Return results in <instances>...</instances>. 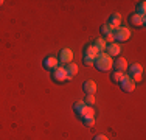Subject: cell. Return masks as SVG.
<instances>
[{"label": "cell", "mask_w": 146, "mask_h": 140, "mask_svg": "<svg viewBox=\"0 0 146 140\" xmlns=\"http://www.w3.org/2000/svg\"><path fill=\"white\" fill-rule=\"evenodd\" d=\"M120 87H121V90H124V92H132V90L135 89V83L132 81L127 75H124L123 79L120 81Z\"/></svg>", "instance_id": "cell-10"}, {"label": "cell", "mask_w": 146, "mask_h": 140, "mask_svg": "<svg viewBox=\"0 0 146 140\" xmlns=\"http://www.w3.org/2000/svg\"><path fill=\"white\" fill-rule=\"evenodd\" d=\"M112 69L115 70V72L124 73L127 70V61L124 58H117L115 61H113V64H112Z\"/></svg>", "instance_id": "cell-11"}, {"label": "cell", "mask_w": 146, "mask_h": 140, "mask_svg": "<svg viewBox=\"0 0 146 140\" xmlns=\"http://www.w3.org/2000/svg\"><path fill=\"white\" fill-rule=\"evenodd\" d=\"M42 65H44L45 70H50V72H53L56 67H59V61H58V58H54V56H47V58L44 59Z\"/></svg>", "instance_id": "cell-8"}, {"label": "cell", "mask_w": 146, "mask_h": 140, "mask_svg": "<svg viewBox=\"0 0 146 140\" xmlns=\"http://www.w3.org/2000/svg\"><path fill=\"white\" fill-rule=\"evenodd\" d=\"M93 140H109L106 137V135H103V134H98V135H95V137H93Z\"/></svg>", "instance_id": "cell-24"}, {"label": "cell", "mask_w": 146, "mask_h": 140, "mask_svg": "<svg viewBox=\"0 0 146 140\" xmlns=\"http://www.w3.org/2000/svg\"><path fill=\"white\" fill-rule=\"evenodd\" d=\"M104 53H107L110 58H118V55L121 53V45L118 42H112V44H107Z\"/></svg>", "instance_id": "cell-6"}, {"label": "cell", "mask_w": 146, "mask_h": 140, "mask_svg": "<svg viewBox=\"0 0 146 140\" xmlns=\"http://www.w3.org/2000/svg\"><path fill=\"white\" fill-rule=\"evenodd\" d=\"M93 45H95V47L98 48V51H100V53H103V51L106 50V47H107L106 41H104L103 37H100V39H96L95 42H93Z\"/></svg>", "instance_id": "cell-16"}, {"label": "cell", "mask_w": 146, "mask_h": 140, "mask_svg": "<svg viewBox=\"0 0 146 140\" xmlns=\"http://www.w3.org/2000/svg\"><path fill=\"white\" fill-rule=\"evenodd\" d=\"M112 31H110V28L107 27V25H103V28H101V34H103V37L104 36H107V34H110Z\"/></svg>", "instance_id": "cell-23"}, {"label": "cell", "mask_w": 146, "mask_h": 140, "mask_svg": "<svg viewBox=\"0 0 146 140\" xmlns=\"http://www.w3.org/2000/svg\"><path fill=\"white\" fill-rule=\"evenodd\" d=\"M145 9H146L145 2H140V3H138V8H137V14H140V16H145Z\"/></svg>", "instance_id": "cell-21"}, {"label": "cell", "mask_w": 146, "mask_h": 140, "mask_svg": "<svg viewBox=\"0 0 146 140\" xmlns=\"http://www.w3.org/2000/svg\"><path fill=\"white\" fill-rule=\"evenodd\" d=\"M65 72H67V75H68V78H73V76L78 73V65L76 64H73V62H70V64H67L65 65Z\"/></svg>", "instance_id": "cell-15"}, {"label": "cell", "mask_w": 146, "mask_h": 140, "mask_svg": "<svg viewBox=\"0 0 146 140\" xmlns=\"http://www.w3.org/2000/svg\"><path fill=\"white\" fill-rule=\"evenodd\" d=\"M82 90H84V93L86 95H95V92H96V84L95 81H90V79H87V81H84L82 83Z\"/></svg>", "instance_id": "cell-13"}, {"label": "cell", "mask_w": 146, "mask_h": 140, "mask_svg": "<svg viewBox=\"0 0 146 140\" xmlns=\"http://www.w3.org/2000/svg\"><path fill=\"white\" fill-rule=\"evenodd\" d=\"M127 76H129L134 83L143 81V67H141L140 64L127 65Z\"/></svg>", "instance_id": "cell-2"}, {"label": "cell", "mask_w": 146, "mask_h": 140, "mask_svg": "<svg viewBox=\"0 0 146 140\" xmlns=\"http://www.w3.org/2000/svg\"><path fill=\"white\" fill-rule=\"evenodd\" d=\"M84 104H86L84 101H76V103L73 104V111H75V114H78V112L84 107Z\"/></svg>", "instance_id": "cell-20"}, {"label": "cell", "mask_w": 146, "mask_h": 140, "mask_svg": "<svg viewBox=\"0 0 146 140\" xmlns=\"http://www.w3.org/2000/svg\"><path fill=\"white\" fill-rule=\"evenodd\" d=\"M120 23H121V14H120V13H113L112 16L109 17V22H107L106 25L109 27L110 31L113 33V31H115L117 28L120 27Z\"/></svg>", "instance_id": "cell-7"}, {"label": "cell", "mask_w": 146, "mask_h": 140, "mask_svg": "<svg viewBox=\"0 0 146 140\" xmlns=\"http://www.w3.org/2000/svg\"><path fill=\"white\" fill-rule=\"evenodd\" d=\"M51 78H53V81L58 83V84H64V83H67V81L72 79V78H68V75H67V72H65L64 67H56L54 69Z\"/></svg>", "instance_id": "cell-3"}, {"label": "cell", "mask_w": 146, "mask_h": 140, "mask_svg": "<svg viewBox=\"0 0 146 140\" xmlns=\"http://www.w3.org/2000/svg\"><path fill=\"white\" fill-rule=\"evenodd\" d=\"M112 64H113L112 58H110L107 53H104V51H103V53H100L95 58V61H93V65H95L100 72H107V70H110V69H112Z\"/></svg>", "instance_id": "cell-1"}, {"label": "cell", "mask_w": 146, "mask_h": 140, "mask_svg": "<svg viewBox=\"0 0 146 140\" xmlns=\"http://www.w3.org/2000/svg\"><path fill=\"white\" fill-rule=\"evenodd\" d=\"M2 5H3V2H2V0H0V6H2Z\"/></svg>", "instance_id": "cell-25"}, {"label": "cell", "mask_w": 146, "mask_h": 140, "mask_svg": "<svg viewBox=\"0 0 146 140\" xmlns=\"http://www.w3.org/2000/svg\"><path fill=\"white\" fill-rule=\"evenodd\" d=\"M82 62H84L86 67H89V65H93V59L87 58V56H82Z\"/></svg>", "instance_id": "cell-22"}, {"label": "cell", "mask_w": 146, "mask_h": 140, "mask_svg": "<svg viewBox=\"0 0 146 140\" xmlns=\"http://www.w3.org/2000/svg\"><path fill=\"white\" fill-rule=\"evenodd\" d=\"M82 123H84L87 128H92L95 125V117H87V118H82Z\"/></svg>", "instance_id": "cell-18"}, {"label": "cell", "mask_w": 146, "mask_h": 140, "mask_svg": "<svg viewBox=\"0 0 146 140\" xmlns=\"http://www.w3.org/2000/svg\"><path fill=\"white\" fill-rule=\"evenodd\" d=\"M113 39L118 41V42H126V41H129V37H131V31H129V28H126V27H118L115 31H113Z\"/></svg>", "instance_id": "cell-4"}, {"label": "cell", "mask_w": 146, "mask_h": 140, "mask_svg": "<svg viewBox=\"0 0 146 140\" xmlns=\"http://www.w3.org/2000/svg\"><path fill=\"white\" fill-rule=\"evenodd\" d=\"M123 76H124V73H121V72H113L112 76H110V81L115 83V84H120V81L123 79Z\"/></svg>", "instance_id": "cell-17"}, {"label": "cell", "mask_w": 146, "mask_h": 140, "mask_svg": "<svg viewBox=\"0 0 146 140\" xmlns=\"http://www.w3.org/2000/svg\"><path fill=\"white\" fill-rule=\"evenodd\" d=\"M100 55V51H98V48L95 47V45H87V47L84 48V56H87V58H90V59H93L95 61V58Z\"/></svg>", "instance_id": "cell-14"}, {"label": "cell", "mask_w": 146, "mask_h": 140, "mask_svg": "<svg viewBox=\"0 0 146 140\" xmlns=\"http://www.w3.org/2000/svg\"><path fill=\"white\" fill-rule=\"evenodd\" d=\"M75 115L79 118V120H82V118H87V117H95V109H93L92 106L84 104V107H82V109L79 111L78 114H75Z\"/></svg>", "instance_id": "cell-12"}, {"label": "cell", "mask_w": 146, "mask_h": 140, "mask_svg": "<svg viewBox=\"0 0 146 140\" xmlns=\"http://www.w3.org/2000/svg\"><path fill=\"white\" fill-rule=\"evenodd\" d=\"M72 59H73V51L70 48H64V50L59 51V58H58L59 62H62V64H70Z\"/></svg>", "instance_id": "cell-9"}, {"label": "cell", "mask_w": 146, "mask_h": 140, "mask_svg": "<svg viewBox=\"0 0 146 140\" xmlns=\"http://www.w3.org/2000/svg\"><path fill=\"white\" fill-rule=\"evenodd\" d=\"M127 22H129V25L134 27V28H141V27H145V16H140V14L134 13L129 16Z\"/></svg>", "instance_id": "cell-5"}, {"label": "cell", "mask_w": 146, "mask_h": 140, "mask_svg": "<svg viewBox=\"0 0 146 140\" xmlns=\"http://www.w3.org/2000/svg\"><path fill=\"white\" fill-rule=\"evenodd\" d=\"M84 103L87 104V106H93V104H95V95H92V93H90V95H86Z\"/></svg>", "instance_id": "cell-19"}]
</instances>
